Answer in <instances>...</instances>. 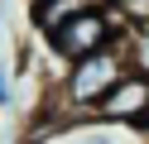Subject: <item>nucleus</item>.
<instances>
[{
    "instance_id": "obj_1",
    "label": "nucleus",
    "mask_w": 149,
    "mask_h": 144,
    "mask_svg": "<svg viewBox=\"0 0 149 144\" xmlns=\"http://www.w3.org/2000/svg\"><path fill=\"white\" fill-rule=\"evenodd\" d=\"M125 72H130V63H125V48H120V43L96 48V53L68 63L58 91H53V96H58V111L68 115V120H72V115H91V111H96V101H101V96H106Z\"/></svg>"
},
{
    "instance_id": "obj_2",
    "label": "nucleus",
    "mask_w": 149,
    "mask_h": 144,
    "mask_svg": "<svg viewBox=\"0 0 149 144\" xmlns=\"http://www.w3.org/2000/svg\"><path fill=\"white\" fill-rule=\"evenodd\" d=\"M91 115H101V120H111V125H130V130L144 134V120H149V72H135V67H130L96 101Z\"/></svg>"
},
{
    "instance_id": "obj_3",
    "label": "nucleus",
    "mask_w": 149,
    "mask_h": 144,
    "mask_svg": "<svg viewBox=\"0 0 149 144\" xmlns=\"http://www.w3.org/2000/svg\"><path fill=\"white\" fill-rule=\"evenodd\" d=\"M87 5H96V0H34V24H39V34H48V29H58L68 15H77Z\"/></svg>"
},
{
    "instance_id": "obj_4",
    "label": "nucleus",
    "mask_w": 149,
    "mask_h": 144,
    "mask_svg": "<svg viewBox=\"0 0 149 144\" xmlns=\"http://www.w3.org/2000/svg\"><path fill=\"white\" fill-rule=\"evenodd\" d=\"M120 48H125V63L135 67V72H149V19L144 15L130 24V34L120 38Z\"/></svg>"
},
{
    "instance_id": "obj_5",
    "label": "nucleus",
    "mask_w": 149,
    "mask_h": 144,
    "mask_svg": "<svg viewBox=\"0 0 149 144\" xmlns=\"http://www.w3.org/2000/svg\"><path fill=\"white\" fill-rule=\"evenodd\" d=\"M10 96H15V86H10V67H0V106H10Z\"/></svg>"
}]
</instances>
